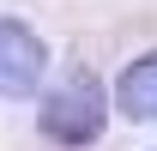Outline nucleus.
Wrapping results in <instances>:
<instances>
[{
  "instance_id": "f03ea898",
  "label": "nucleus",
  "mask_w": 157,
  "mask_h": 151,
  "mask_svg": "<svg viewBox=\"0 0 157 151\" xmlns=\"http://www.w3.org/2000/svg\"><path fill=\"white\" fill-rule=\"evenodd\" d=\"M48 73V48L30 24L18 18H0V91L6 97H30Z\"/></svg>"
},
{
  "instance_id": "f257e3e1",
  "label": "nucleus",
  "mask_w": 157,
  "mask_h": 151,
  "mask_svg": "<svg viewBox=\"0 0 157 151\" xmlns=\"http://www.w3.org/2000/svg\"><path fill=\"white\" fill-rule=\"evenodd\" d=\"M36 127H42V139H55V145H67V151L97 145L103 127H109V91H103V79L91 73V67H67V73L48 85V97H42Z\"/></svg>"
},
{
  "instance_id": "7ed1b4c3",
  "label": "nucleus",
  "mask_w": 157,
  "mask_h": 151,
  "mask_svg": "<svg viewBox=\"0 0 157 151\" xmlns=\"http://www.w3.org/2000/svg\"><path fill=\"white\" fill-rule=\"evenodd\" d=\"M115 103L121 115H133V121H157V55H139L115 85Z\"/></svg>"
}]
</instances>
